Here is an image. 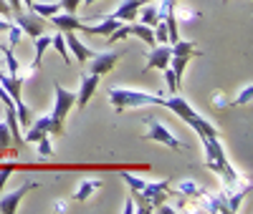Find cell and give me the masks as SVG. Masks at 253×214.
<instances>
[{
	"mask_svg": "<svg viewBox=\"0 0 253 214\" xmlns=\"http://www.w3.org/2000/svg\"><path fill=\"white\" fill-rule=\"evenodd\" d=\"M66 209H69V207H66V202H61V199L53 204V212H66Z\"/></svg>",
	"mask_w": 253,
	"mask_h": 214,
	"instance_id": "cell-41",
	"label": "cell"
},
{
	"mask_svg": "<svg viewBox=\"0 0 253 214\" xmlns=\"http://www.w3.org/2000/svg\"><path fill=\"white\" fill-rule=\"evenodd\" d=\"M170 58H172V46L170 43H157V46H152V51H150V61H147V66H144V73L167 68L170 66Z\"/></svg>",
	"mask_w": 253,
	"mask_h": 214,
	"instance_id": "cell-10",
	"label": "cell"
},
{
	"mask_svg": "<svg viewBox=\"0 0 253 214\" xmlns=\"http://www.w3.org/2000/svg\"><path fill=\"white\" fill-rule=\"evenodd\" d=\"M10 174H13V166H3V169H0V189L5 186V182L10 179Z\"/></svg>",
	"mask_w": 253,
	"mask_h": 214,
	"instance_id": "cell-37",
	"label": "cell"
},
{
	"mask_svg": "<svg viewBox=\"0 0 253 214\" xmlns=\"http://www.w3.org/2000/svg\"><path fill=\"white\" fill-rule=\"evenodd\" d=\"M251 96H253V86H251V83H246V89L236 96V101H233V103H236V106H246V103H251Z\"/></svg>",
	"mask_w": 253,
	"mask_h": 214,
	"instance_id": "cell-33",
	"label": "cell"
},
{
	"mask_svg": "<svg viewBox=\"0 0 253 214\" xmlns=\"http://www.w3.org/2000/svg\"><path fill=\"white\" fill-rule=\"evenodd\" d=\"M99 81H101V76H96V73L81 76V89H79V93H76V106H79L81 111L86 109V103L91 101V96H94V91H96Z\"/></svg>",
	"mask_w": 253,
	"mask_h": 214,
	"instance_id": "cell-12",
	"label": "cell"
},
{
	"mask_svg": "<svg viewBox=\"0 0 253 214\" xmlns=\"http://www.w3.org/2000/svg\"><path fill=\"white\" fill-rule=\"evenodd\" d=\"M142 197L150 202V207L155 212L160 204L170 202V182H147L142 189Z\"/></svg>",
	"mask_w": 253,
	"mask_h": 214,
	"instance_id": "cell-8",
	"label": "cell"
},
{
	"mask_svg": "<svg viewBox=\"0 0 253 214\" xmlns=\"http://www.w3.org/2000/svg\"><path fill=\"white\" fill-rule=\"evenodd\" d=\"M5 123H8V128H10L13 146H23V139H20V123H18V114H15V106H5Z\"/></svg>",
	"mask_w": 253,
	"mask_h": 214,
	"instance_id": "cell-19",
	"label": "cell"
},
{
	"mask_svg": "<svg viewBox=\"0 0 253 214\" xmlns=\"http://www.w3.org/2000/svg\"><path fill=\"white\" fill-rule=\"evenodd\" d=\"M109 103L114 111H126V109H139V106H162L165 96L162 93H147V91H134V89H109Z\"/></svg>",
	"mask_w": 253,
	"mask_h": 214,
	"instance_id": "cell-3",
	"label": "cell"
},
{
	"mask_svg": "<svg viewBox=\"0 0 253 214\" xmlns=\"http://www.w3.org/2000/svg\"><path fill=\"white\" fill-rule=\"evenodd\" d=\"M99 189H101V179H84L79 184V189L74 191V202H86L94 191H99Z\"/></svg>",
	"mask_w": 253,
	"mask_h": 214,
	"instance_id": "cell-18",
	"label": "cell"
},
{
	"mask_svg": "<svg viewBox=\"0 0 253 214\" xmlns=\"http://www.w3.org/2000/svg\"><path fill=\"white\" fill-rule=\"evenodd\" d=\"M203 204L195 209V212H213V214H228V194H225V189H220L218 194H210V191H205V194L200 197Z\"/></svg>",
	"mask_w": 253,
	"mask_h": 214,
	"instance_id": "cell-11",
	"label": "cell"
},
{
	"mask_svg": "<svg viewBox=\"0 0 253 214\" xmlns=\"http://www.w3.org/2000/svg\"><path fill=\"white\" fill-rule=\"evenodd\" d=\"M223 3H228V0H223Z\"/></svg>",
	"mask_w": 253,
	"mask_h": 214,
	"instance_id": "cell-44",
	"label": "cell"
},
{
	"mask_svg": "<svg viewBox=\"0 0 253 214\" xmlns=\"http://www.w3.org/2000/svg\"><path fill=\"white\" fill-rule=\"evenodd\" d=\"M20 3H23V5H26V8H28V10H31V5H33V3H36V0H20Z\"/></svg>",
	"mask_w": 253,
	"mask_h": 214,
	"instance_id": "cell-42",
	"label": "cell"
},
{
	"mask_svg": "<svg viewBox=\"0 0 253 214\" xmlns=\"http://www.w3.org/2000/svg\"><path fill=\"white\" fill-rule=\"evenodd\" d=\"M48 23H53L58 31H81L84 23H86V18H76V13H56L48 18Z\"/></svg>",
	"mask_w": 253,
	"mask_h": 214,
	"instance_id": "cell-13",
	"label": "cell"
},
{
	"mask_svg": "<svg viewBox=\"0 0 253 214\" xmlns=\"http://www.w3.org/2000/svg\"><path fill=\"white\" fill-rule=\"evenodd\" d=\"M46 134H51V119L48 116H41V119L31 121V126L26 128L23 144H36L41 136H46Z\"/></svg>",
	"mask_w": 253,
	"mask_h": 214,
	"instance_id": "cell-14",
	"label": "cell"
},
{
	"mask_svg": "<svg viewBox=\"0 0 253 214\" xmlns=\"http://www.w3.org/2000/svg\"><path fill=\"white\" fill-rule=\"evenodd\" d=\"M48 46H51V35H38V38H33V48H36V56H33V61H31V66L33 68H38L41 66V61H43V53L48 51Z\"/></svg>",
	"mask_w": 253,
	"mask_h": 214,
	"instance_id": "cell-22",
	"label": "cell"
},
{
	"mask_svg": "<svg viewBox=\"0 0 253 214\" xmlns=\"http://www.w3.org/2000/svg\"><path fill=\"white\" fill-rule=\"evenodd\" d=\"M124 51H107V53H94L89 58V73H96V76H107L117 63L122 61Z\"/></svg>",
	"mask_w": 253,
	"mask_h": 214,
	"instance_id": "cell-7",
	"label": "cell"
},
{
	"mask_svg": "<svg viewBox=\"0 0 253 214\" xmlns=\"http://www.w3.org/2000/svg\"><path fill=\"white\" fill-rule=\"evenodd\" d=\"M53 96H56V101H53V111L48 114V119H51V136H63L66 134V116H69V109L76 103V93H71V91H66V89H61L58 83H53Z\"/></svg>",
	"mask_w": 253,
	"mask_h": 214,
	"instance_id": "cell-4",
	"label": "cell"
},
{
	"mask_svg": "<svg viewBox=\"0 0 253 214\" xmlns=\"http://www.w3.org/2000/svg\"><path fill=\"white\" fill-rule=\"evenodd\" d=\"M172 13H175V18H177V23L182 20V23H190V20H200L203 18V13L200 10H195V8H190V5H172Z\"/></svg>",
	"mask_w": 253,
	"mask_h": 214,
	"instance_id": "cell-24",
	"label": "cell"
},
{
	"mask_svg": "<svg viewBox=\"0 0 253 214\" xmlns=\"http://www.w3.org/2000/svg\"><path fill=\"white\" fill-rule=\"evenodd\" d=\"M10 20H13V23H15L20 31H23L26 35H31V38L43 35V33H46V26H48V20H46V18H41V15L33 13V10H28V13L20 10V13H15Z\"/></svg>",
	"mask_w": 253,
	"mask_h": 214,
	"instance_id": "cell-6",
	"label": "cell"
},
{
	"mask_svg": "<svg viewBox=\"0 0 253 214\" xmlns=\"http://www.w3.org/2000/svg\"><path fill=\"white\" fill-rule=\"evenodd\" d=\"M122 182H126V186H129L132 191H142L144 189V179H139V177H134V174H129V171H122Z\"/></svg>",
	"mask_w": 253,
	"mask_h": 214,
	"instance_id": "cell-32",
	"label": "cell"
},
{
	"mask_svg": "<svg viewBox=\"0 0 253 214\" xmlns=\"http://www.w3.org/2000/svg\"><path fill=\"white\" fill-rule=\"evenodd\" d=\"M8 35H10V43H8V46H10V48H15L18 43H20V38H23V31H20L15 23H10V28H8Z\"/></svg>",
	"mask_w": 253,
	"mask_h": 214,
	"instance_id": "cell-34",
	"label": "cell"
},
{
	"mask_svg": "<svg viewBox=\"0 0 253 214\" xmlns=\"http://www.w3.org/2000/svg\"><path fill=\"white\" fill-rule=\"evenodd\" d=\"M124 38H129V23H122L119 28H114L109 35H107V46H114V43L124 40Z\"/></svg>",
	"mask_w": 253,
	"mask_h": 214,
	"instance_id": "cell-29",
	"label": "cell"
},
{
	"mask_svg": "<svg viewBox=\"0 0 253 214\" xmlns=\"http://www.w3.org/2000/svg\"><path fill=\"white\" fill-rule=\"evenodd\" d=\"M205 186H200L198 182H193V179H185V182H180L175 189H170V197H187V199H200L203 194H205Z\"/></svg>",
	"mask_w": 253,
	"mask_h": 214,
	"instance_id": "cell-15",
	"label": "cell"
},
{
	"mask_svg": "<svg viewBox=\"0 0 253 214\" xmlns=\"http://www.w3.org/2000/svg\"><path fill=\"white\" fill-rule=\"evenodd\" d=\"M5 3L10 5V13H13V15L20 13V0H5Z\"/></svg>",
	"mask_w": 253,
	"mask_h": 214,
	"instance_id": "cell-40",
	"label": "cell"
},
{
	"mask_svg": "<svg viewBox=\"0 0 253 214\" xmlns=\"http://www.w3.org/2000/svg\"><path fill=\"white\" fill-rule=\"evenodd\" d=\"M172 53L190 56V58H203V51L195 46V43H193V40H182V38H177V40L172 43Z\"/></svg>",
	"mask_w": 253,
	"mask_h": 214,
	"instance_id": "cell-21",
	"label": "cell"
},
{
	"mask_svg": "<svg viewBox=\"0 0 253 214\" xmlns=\"http://www.w3.org/2000/svg\"><path fill=\"white\" fill-rule=\"evenodd\" d=\"M31 10H33V13H38L41 18H46V20H48L51 15H56V13L61 10V3H33V5H31Z\"/></svg>",
	"mask_w": 253,
	"mask_h": 214,
	"instance_id": "cell-26",
	"label": "cell"
},
{
	"mask_svg": "<svg viewBox=\"0 0 253 214\" xmlns=\"http://www.w3.org/2000/svg\"><path fill=\"white\" fill-rule=\"evenodd\" d=\"M200 141H203V149H205V166L213 171V174H218L225 182V186H241V184L248 182V179H243L238 174L233 166H230V161H228V156L223 152V144L218 141V136H203Z\"/></svg>",
	"mask_w": 253,
	"mask_h": 214,
	"instance_id": "cell-1",
	"label": "cell"
},
{
	"mask_svg": "<svg viewBox=\"0 0 253 214\" xmlns=\"http://www.w3.org/2000/svg\"><path fill=\"white\" fill-rule=\"evenodd\" d=\"M51 46L61 53L63 63H66V66H71V53H69V48H66V38H63V31H58L56 35H51Z\"/></svg>",
	"mask_w": 253,
	"mask_h": 214,
	"instance_id": "cell-25",
	"label": "cell"
},
{
	"mask_svg": "<svg viewBox=\"0 0 253 214\" xmlns=\"http://www.w3.org/2000/svg\"><path fill=\"white\" fill-rule=\"evenodd\" d=\"M38 186H41V182H26L23 186H18L15 191L5 194L3 199H0V212H3V214H15V209H18L20 202H23V197L28 194V191L38 189Z\"/></svg>",
	"mask_w": 253,
	"mask_h": 214,
	"instance_id": "cell-9",
	"label": "cell"
},
{
	"mask_svg": "<svg viewBox=\"0 0 253 214\" xmlns=\"http://www.w3.org/2000/svg\"><path fill=\"white\" fill-rule=\"evenodd\" d=\"M162 106H165V109H170L177 119H182L190 128H193V131L203 139V136H218V128L213 126V123H210L208 119H203L195 109H193V106H190L182 96H177V93H172L170 98H165L162 101Z\"/></svg>",
	"mask_w": 253,
	"mask_h": 214,
	"instance_id": "cell-2",
	"label": "cell"
},
{
	"mask_svg": "<svg viewBox=\"0 0 253 214\" xmlns=\"http://www.w3.org/2000/svg\"><path fill=\"white\" fill-rule=\"evenodd\" d=\"M58 3H61V10L63 13H76L79 5H81V0H58Z\"/></svg>",
	"mask_w": 253,
	"mask_h": 214,
	"instance_id": "cell-35",
	"label": "cell"
},
{
	"mask_svg": "<svg viewBox=\"0 0 253 214\" xmlns=\"http://www.w3.org/2000/svg\"><path fill=\"white\" fill-rule=\"evenodd\" d=\"M36 152H38V156H41V159H51V156H53V146H51V134L41 136V139L36 141Z\"/></svg>",
	"mask_w": 253,
	"mask_h": 214,
	"instance_id": "cell-27",
	"label": "cell"
},
{
	"mask_svg": "<svg viewBox=\"0 0 253 214\" xmlns=\"http://www.w3.org/2000/svg\"><path fill=\"white\" fill-rule=\"evenodd\" d=\"M124 202H126V204H124V214H134V212H137V204H134V199H132V194H129V197H126Z\"/></svg>",
	"mask_w": 253,
	"mask_h": 214,
	"instance_id": "cell-38",
	"label": "cell"
},
{
	"mask_svg": "<svg viewBox=\"0 0 253 214\" xmlns=\"http://www.w3.org/2000/svg\"><path fill=\"white\" fill-rule=\"evenodd\" d=\"M84 5H94V3H99V0H81Z\"/></svg>",
	"mask_w": 253,
	"mask_h": 214,
	"instance_id": "cell-43",
	"label": "cell"
},
{
	"mask_svg": "<svg viewBox=\"0 0 253 214\" xmlns=\"http://www.w3.org/2000/svg\"><path fill=\"white\" fill-rule=\"evenodd\" d=\"M0 53H3V56H5V61H8V73L18 76V71H20V63H18V58H15L13 48H10V46H0Z\"/></svg>",
	"mask_w": 253,
	"mask_h": 214,
	"instance_id": "cell-28",
	"label": "cell"
},
{
	"mask_svg": "<svg viewBox=\"0 0 253 214\" xmlns=\"http://www.w3.org/2000/svg\"><path fill=\"white\" fill-rule=\"evenodd\" d=\"M162 73H165V83H167V91L170 93H177V89H180V78H177V73L167 66V68H162Z\"/></svg>",
	"mask_w": 253,
	"mask_h": 214,
	"instance_id": "cell-31",
	"label": "cell"
},
{
	"mask_svg": "<svg viewBox=\"0 0 253 214\" xmlns=\"http://www.w3.org/2000/svg\"><path fill=\"white\" fill-rule=\"evenodd\" d=\"M139 8H142V0H122V5L114 13H109V15L117 18V20H122V23H134Z\"/></svg>",
	"mask_w": 253,
	"mask_h": 214,
	"instance_id": "cell-17",
	"label": "cell"
},
{
	"mask_svg": "<svg viewBox=\"0 0 253 214\" xmlns=\"http://www.w3.org/2000/svg\"><path fill=\"white\" fill-rule=\"evenodd\" d=\"M129 35H137L142 43H147V46H157L155 43V31L150 26H144V23H129Z\"/></svg>",
	"mask_w": 253,
	"mask_h": 214,
	"instance_id": "cell-20",
	"label": "cell"
},
{
	"mask_svg": "<svg viewBox=\"0 0 253 214\" xmlns=\"http://www.w3.org/2000/svg\"><path fill=\"white\" fill-rule=\"evenodd\" d=\"M147 121V131H144V141H160V144H165V146H170V149H175V152H185V144L182 141H177V136L170 131L167 126H162V121L160 119H155V116H147L144 119Z\"/></svg>",
	"mask_w": 253,
	"mask_h": 214,
	"instance_id": "cell-5",
	"label": "cell"
},
{
	"mask_svg": "<svg viewBox=\"0 0 253 214\" xmlns=\"http://www.w3.org/2000/svg\"><path fill=\"white\" fill-rule=\"evenodd\" d=\"M63 38H66V48H69V53L76 56L81 63H86V61L94 56V51H89V48L76 38V31H63Z\"/></svg>",
	"mask_w": 253,
	"mask_h": 214,
	"instance_id": "cell-16",
	"label": "cell"
},
{
	"mask_svg": "<svg viewBox=\"0 0 253 214\" xmlns=\"http://www.w3.org/2000/svg\"><path fill=\"white\" fill-rule=\"evenodd\" d=\"M10 146H13L10 128H8L5 121H0V156H3V152H5V149H10Z\"/></svg>",
	"mask_w": 253,
	"mask_h": 214,
	"instance_id": "cell-30",
	"label": "cell"
},
{
	"mask_svg": "<svg viewBox=\"0 0 253 214\" xmlns=\"http://www.w3.org/2000/svg\"><path fill=\"white\" fill-rule=\"evenodd\" d=\"M213 106H215V109H225V106H228V101H225V93L215 91V93H213Z\"/></svg>",
	"mask_w": 253,
	"mask_h": 214,
	"instance_id": "cell-36",
	"label": "cell"
},
{
	"mask_svg": "<svg viewBox=\"0 0 253 214\" xmlns=\"http://www.w3.org/2000/svg\"><path fill=\"white\" fill-rule=\"evenodd\" d=\"M137 20H142L144 26L155 28V26L160 23V18H157V3H144V5L139 8V13H137Z\"/></svg>",
	"mask_w": 253,
	"mask_h": 214,
	"instance_id": "cell-23",
	"label": "cell"
},
{
	"mask_svg": "<svg viewBox=\"0 0 253 214\" xmlns=\"http://www.w3.org/2000/svg\"><path fill=\"white\" fill-rule=\"evenodd\" d=\"M0 15H3V18H13V13H10V5L5 3V0H0Z\"/></svg>",
	"mask_w": 253,
	"mask_h": 214,
	"instance_id": "cell-39",
	"label": "cell"
}]
</instances>
